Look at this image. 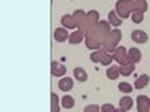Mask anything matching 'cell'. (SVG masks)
Here are the masks:
<instances>
[{
    "label": "cell",
    "mask_w": 150,
    "mask_h": 112,
    "mask_svg": "<svg viewBox=\"0 0 150 112\" xmlns=\"http://www.w3.org/2000/svg\"><path fill=\"white\" fill-rule=\"evenodd\" d=\"M137 105H139V112H147L150 106V99L144 95H140L137 98Z\"/></svg>",
    "instance_id": "obj_1"
},
{
    "label": "cell",
    "mask_w": 150,
    "mask_h": 112,
    "mask_svg": "<svg viewBox=\"0 0 150 112\" xmlns=\"http://www.w3.org/2000/svg\"><path fill=\"white\" fill-rule=\"evenodd\" d=\"M131 37H132V39L135 41V42H137V44H143V42H146V41H147V35H146V32L140 31V30L133 31Z\"/></svg>",
    "instance_id": "obj_2"
},
{
    "label": "cell",
    "mask_w": 150,
    "mask_h": 112,
    "mask_svg": "<svg viewBox=\"0 0 150 112\" xmlns=\"http://www.w3.org/2000/svg\"><path fill=\"white\" fill-rule=\"evenodd\" d=\"M59 88H60L62 91H69V90H72L73 88V80L69 79V77L60 79V81H59Z\"/></svg>",
    "instance_id": "obj_3"
},
{
    "label": "cell",
    "mask_w": 150,
    "mask_h": 112,
    "mask_svg": "<svg viewBox=\"0 0 150 112\" xmlns=\"http://www.w3.org/2000/svg\"><path fill=\"white\" fill-rule=\"evenodd\" d=\"M128 58H129V60H131L132 63H137V62H140V59H142V53H140L139 49L132 48V49H129Z\"/></svg>",
    "instance_id": "obj_4"
},
{
    "label": "cell",
    "mask_w": 150,
    "mask_h": 112,
    "mask_svg": "<svg viewBox=\"0 0 150 112\" xmlns=\"http://www.w3.org/2000/svg\"><path fill=\"white\" fill-rule=\"evenodd\" d=\"M53 37H55V39L58 41V42H63V41L67 39L69 34H67V31L63 30V28H56V30H55V34H53Z\"/></svg>",
    "instance_id": "obj_5"
},
{
    "label": "cell",
    "mask_w": 150,
    "mask_h": 112,
    "mask_svg": "<svg viewBox=\"0 0 150 112\" xmlns=\"http://www.w3.org/2000/svg\"><path fill=\"white\" fill-rule=\"evenodd\" d=\"M66 73V67L60 63H56V62H52V74L53 76H63Z\"/></svg>",
    "instance_id": "obj_6"
},
{
    "label": "cell",
    "mask_w": 150,
    "mask_h": 112,
    "mask_svg": "<svg viewBox=\"0 0 150 112\" xmlns=\"http://www.w3.org/2000/svg\"><path fill=\"white\" fill-rule=\"evenodd\" d=\"M119 106H121V109L128 111V109H131L133 106V99L129 98V97H124V98L119 99Z\"/></svg>",
    "instance_id": "obj_7"
},
{
    "label": "cell",
    "mask_w": 150,
    "mask_h": 112,
    "mask_svg": "<svg viewBox=\"0 0 150 112\" xmlns=\"http://www.w3.org/2000/svg\"><path fill=\"white\" fill-rule=\"evenodd\" d=\"M73 73H74V77H76L79 81H86V80H87V74H86V72L81 67H76V69L73 70Z\"/></svg>",
    "instance_id": "obj_8"
},
{
    "label": "cell",
    "mask_w": 150,
    "mask_h": 112,
    "mask_svg": "<svg viewBox=\"0 0 150 112\" xmlns=\"http://www.w3.org/2000/svg\"><path fill=\"white\" fill-rule=\"evenodd\" d=\"M119 72H121V69L118 66H111V67H108V70H107V76L111 80H115L118 77Z\"/></svg>",
    "instance_id": "obj_9"
},
{
    "label": "cell",
    "mask_w": 150,
    "mask_h": 112,
    "mask_svg": "<svg viewBox=\"0 0 150 112\" xmlns=\"http://www.w3.org/2000/svg\"><path fill=\"white\" fill-rule=\"evenodd\" d=\"M62 105L65 106V108H67V109H70V108L74 106V99H73L70 95H65V97L62 98Z\"/></svg>",
    "instance_id": "obj_10"
},
{
    "label": "cell",
    "mask_w": 150,
    "mask_h": 112,
    "mask_svg": "<svg viewBox=\"0 0 150 112\" xmlns=\"http://www.w3.org/2000/svg\"><path fill=\"white\" fill-rule=\"evenodd\" d=\"M147 83H149V76H147V74H142V76L139 77V80L135 83V87H136V88H142V87H144Z\"/></svg>",
    "instance_id": "obj_11"
},
{
    "label": "cell",
    "mask_w": 150,
    "mask_h": 112,
    "mask_svg": "<svg viewBox=\"0 0 150 112\" xmlns=\"http://www.w3.org/2000/svg\"><path fill=\"white\" fill-rule=\"evenodd\" d=\"M118 87H119V90H121V91L126 92V94H129V92L133 90V87H132L129 83H119V86Z\"/></svg>",
    "instance_id": "obj_12"
},
{
    "label": "cell",
    "mask_w": 150,
    "mask_h": 112,
    "mask_svg": "<svg viewBox=\"0 0 150 112\" xmlns=\"http://www.w3.org/2000/svg\"><path fill=\"white\" fill-rule=\"evenodd\" d=\"M101 112H115V108L112 104H104L101 106Z\"/></svg>",
    "instance_id": "obj_13"
},
{
    "label": "cell",
    "mask_w": 150,
    "mask_h": 112,
    "mask_svg": "<svg viewBox=\"0 0 150 112\" xmlns=\"http://www.w3.org/2000/svg\"><path fill=\"white\" fill-rule=\"evenodd\" d=\"M108 17H110L111 24H114V25H119V24H121V21L115 18V14H114V11H112V13H110V15H108Z\"/></svg>",
    "instance_id": "obj_14"
},
{
    "label": "cell",
    "mask_w": 150,
    "mask_h": 112,
    "mask_svg": "<svg viewBox=\"0 0 150 112\" xmlns=\"http://www.w3.org/2000/svg\"><path fill=\"white\" fill-rule=\"evenodd\" d=\"M100 111V108L96 105H90V106H86V109L84 112H98Z\"/></svg>",
    "instance_id": "obj_15"
},
{
    "label": "cell",
    "mask_w": 150,
    "mask_h": 112,
    "mask_svg": "<svg viewBox=\"0 0 150 112\" xmlns=\"http://www.w3.org/2000/svg\"><path fill=\"white\" fill-rule=\"evenodd\" d=\"M80 39H81V32H80V31H76V32H74V37L70 38L72 42H76V41H80Z\"/></svg>",
    "instance_id": "obj_16"
},
{
    "label": "cell",
    "mask_w": 150,
    "mask_h": 112,
    "mask_svg": "<svg viewBox=\"0 0 150 112\" xmlns=\"http://www.w3.org/2000/svg\"><path fill=\"white\" fill-rule=\"evenodd\" d=\"M132 18H133V21H140L142 20V13H140V11H139V14H133V17H132Z\"/></svg>",
    "instance_id": "obj_17"
},
{
    "label": "cell",
    "mask_w": 150,
    "mask_h": 112,
    "mask_svg": "<svg viewBox=\"0 0 150 112\" xmlns=\"http://www.w3.org/2000/svg\"><path fill=\"white\" fill-rule=\"evenodd\" d=\"M66 20H67V18H66V17H63V20H62V21H66ZM63 25H67V23H63ZM74 25H76V24H72V23H69V27H74Z\"/></svg>",
    "instance_id": "obj_18"
},
{
    "label": "cell",
    "mask_w": 150,
    "mask_h": 112,
    "mask_svg": "<svg viewBox=\"0 0 150 112\" xmlns=\"http://www.w3.org/2000/svg\"><path fill=\"white\" fill-rule=\"evenodd\" d=\"M115 112H126L125 109H115Z\"/></svg>",
    "instance_id": "obj_19"
}]
</instances>
